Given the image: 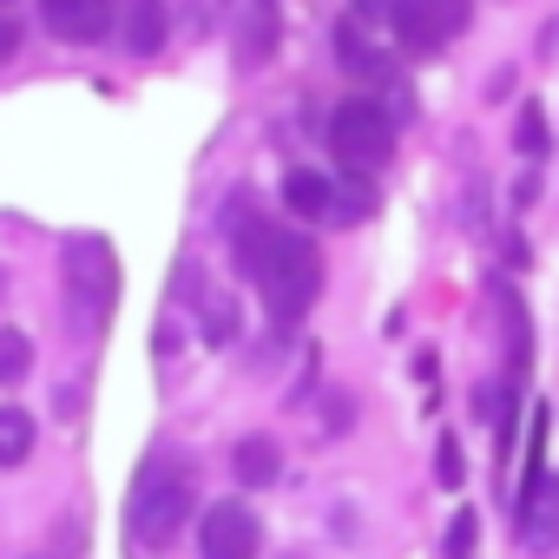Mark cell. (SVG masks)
<instances>
[{
  "label": "cell",
  "instance_id": "obj_1",
  "mask_svg": "<svg viewBox=\"0 0 559 559\" xmlns=\"http://www.w3.org/2000/svg\"><path fill=\"white\" fill-rule=\"evenodd\" d=\"M237 270L257 284V297H263V310H270L276 323H297V317L317 304V290H323V257H317V243H310L304 230H284V224H270V230L237 257Z\"/></svg>",
  "mask_w": 559,
  "mask_h": 559
},
{
  "label": "cell",
  "instance_id": "obj_2",
  "mask_svg": "<svg viewBox=\"0 0 559 559\" xmlns=\"http://www.w3.org/2000/svg\"><path fill=\"white\" fill-rule=\"evenodd\" d=\"M191 500H198V480L178 454H152L132 480V507H126V526H132V546L145 552H165L185 526H191Z\"/></svg>",
  "mask_w": 559,
  "mask_h": 559
},
{
  "label": "cell",
  "instance_id": "obj_3",
  "mask_svg": "<svg viewBox=\"0 0 559 559\" xmlns=\"http://www.w3.org/2000/svg\"><path fill=\"white\" fill-rule=\"evenodd\" d=\"M330 152H336V165H349V171H382L389 152H395V119H389L376 99H343V106L330 112Z\"/></svg>",
  "mask_w": 559,
  "mask_h": 559
},
{
  "label": "cell",
  "instance_id": "obj_4",
  "mask_svg": "<svg viewBox=\"0 0 559 559\" xmlns=\"http://www.w3.org/2000/svg\"><path fill=\"white\" fill-rule=\"evenodd\" d=\"M67 297H73V317L80 323H106L112 317L119 270H112V250L99 237H73L67 243Z\"/></svg>",
  "mask_w": 559,
  "mask_h": 559
},
{
  "label": "cell",
  "instance_id": "obj_5",
  "mask_svg": "<svg viewBox=\"0 0 559 559\" xmlns=\"http://www.w3.org/2000/svg\"><path fill=\"white\" fill-rule=\"evenodd\" d=\"M257 546H263V526L243 500H217L198 520V559H257Z\"/></svg>",
  "mask_w": 559,
  "mask_h": 559
},
{
  "label": "cell",
  "instance_id": "obj_6",
  "mask_svg": "<svg viewBox=\"0 0 559 559\" xmlns=\"http://www.w3.org/2000/svg\"><path fill=\"white\" fill-rule=\"evenodd\" d=\"M276 40H284V14H276V0H243V8H237V27H230V53H237V67H243V73L270 67Z\"/></svg>",
  "mask_w": 559,
  "mask_h": 559
},
{
  "label": "cell",
  "instance_id": "obj_7",
  "mask_svg": "<svg viewBox=\"0 0 559 559\" xmlns=\"http://www.w3.org/2000/svg\"><path fill=\"white\" fill-rule=\"evenodd\" d=\"M40 27L67 47H93L112 34V0H40Z\"/></svg>",
  "mask_w": 559,
  "mask_h": 559
},
{
  "label": "cell",
  "instance_id": "obj_8",
  "mask_svg": "<svg viewBox=\"0 0 559 559\" xmlns=\"http://www.w3.org/2000/svg\"><path fill=\"white\" fill-rule=\"evenodd\" d=\"M520 539L533 552H552L559 546V474H546L539 487L520 493Z\"/></svg>",
  "mask_w": 559,
  "mask_h": 559
},
{
  "label": "cell",
  "instance_id": "obj_9",
  "mask_svg": "<svg viewBox=\"0 0 559 559\" xmlns=\"http://www.w3.org/2000/svg\"><path fill=\"white\" fill-rule=\"evenodd\" d=\"M230 474H237L243 487H270L276 474H284V448H276L270 435H243L237 454H230Z\"/></svg>",
  "mask_w": 559,
  "mask_h": 559
},
{
  "label": "cell",
  "instance_id": "obj_10",
  "mask_svg": "<svg viewBox=\"0 0 559 559\" xmlns=\"http://www.w3.org/2000/svg\"><path fill=\"white\" fill-rule=\"evenodd\" d=\"M284 204H290L304 224H323V217L336 211V185H330L323 171H290V178H284Z\"/></svg>",
  "mask_w": 559,
  "mask_h": 559
},
{
  "label": "cell",
  "instance_id": "obj_11",
  "mask_svg": "<svg viewBox=\"0 0 559 559\" xmlns=\"http://www.w3.org/2000/svg\"><path fill=\"white\" fill-rule=\"evenodd\" d=\"M389 21L402 27V40H408L415 53L441 47V27H435V14H428V0H389Z\"/></svg>",
  "mask_w": 559,
  "mask_h": 559
},
{
  "label": "cell",
  "instance_id": "obj_12",
  "mask_svg": "<svg viewBox=\"0 0 559 559\" xmlns=\"http://www.w3.org/2000/svg\"><path fill=\"white\" fill-rule=\"evenodd\" d=\"M336 60H343L356 80H382V53L369 47V34H362L356 21H343V27H336Z\"/></svg>",
  "mask_w": 559,
  "mask_h": 559
},
{
  "label": "cell",
  "instance_id": "obj_13",
  "mask_svg": "<svg viewBox=\"0 0 559 559\" xmlns=\"http://www.w3.org/2000/svg\"><path fill=\"white\" fill-rule=\"evenodd\" d=\"M126 47H132V53H158V47H165V0H139V8H132Z\"/></svg>",
  "mask_w": 559,
  "mask_h": 559
},
{
  "label": "cell",
  "instance_id": "obj_14",
  "mask_svg": "<svg viewBox=\"0 0 559 559\" xmlns=\"http://www.w3.org/2000/svg\"><path fill=\"white\" fill-rule=\"evenodd\" d=\"M34 454V415L27 408H0V467H21Z\"/></svg>",
  "mask_w": 559,
  "mask_h": 559
},
{
  "label": "cell",
  "instance_id": "obj_15",
  "mask_svg": "<svg viewBox=\"0 0 559 559\" xmlns=\"http://www.w3.org/2000/svg\"><path fill=\"white\" fill-rule=\"evenodd\" d=\"M34 376V336L27 330H0V382H27Z\"/></svg>",
  "mask_w": 559,
  "mask_h": 559
},
{
  "label": "cell",
  "instance_id": "obj_16",
  "mask_svg": "<svg viewBox=\"0 0 559 559\" xmlns=\"http://www.w3.org/2000/svg\"><path fill=\"white\" fill-rule=\"evenodd\" d=\"M493 304H500V317H507V369L520 376V369H526V310H520V297H513L507 284L493 290Z\"/></svg>",
  "mask_w": 559,
  "mask_h": 559
},
{
  "label": "cell",
  "instance_id": "obj_17",
  "mask_svg": "<svg viewBox=\"0 0 559 559\" xmlns=\"http://www.w3.org/2000/svg\"><path fill=\"white\" fill-rule=\"evenodd\" d=\"M428 14H435L441 40H454V34H467V21H474V0H428Z\"/></svg>",
  "mask_w": 559,
  "mask_h": 559
},
{
  "label": "cell",
  "instance_id": "obj_18",
  "mask_svg": "<svg viewBox=\"0 0 559 559\" xmlns=\"http://www.w3.org/2000/svg\"><path fill=\"white\" fill-rule=\"evenodd\" d=\"M204 336H211V343H230V336H237V310H230L224 297H204Z\"/></svg>",
  "mask_w": 559,
  "mask_h": 559
},
{
  "label": "cell",
  "instance_id": "obj_19",
  "mask_svg": "<svg viewBox=\"0 0 559 559\" xmlns=\"http://www.w3.org/2000/svg\"><path fill=\"white\" fill-rule=\"evenodd\" d=\"M513 145H520V152H546V126H539V112H520Z\"/></svg>",
  "mask_w": 559,
  "mask_h": 559
},
{
  "label": "cell",
  "instance_id": "obj_20",
  "mask_svg": "<svg viewBox=\"0 0 559 559\" xmlns=\"http://www.w3.org/2000/svg\"><path fill=\"white\" fill-rule=\"evenodd\" d=\"M474 552V513H454V526H448V559H467Z\"/></svg>",
  "mask_w": 559,
  "mask_h": 559
},
{
  "label": "cell",
  "instance_id": "obj_21",
  "mask_svg": "<svg viewBox=\"0 0 559 559\" xmlns=\"http://www.w3.org/2000/svg\"><path fill=\"white\" fill-rule=\"evenodd\" d=\"M435 461H441V487H461V448H454V441H441V454H435Z\"/></svg>",
  "mask_w": 559,
  "mask_h": 559
},
{
  "label": "cell",
  "instance_id": "obj_22",
  "mask_svg": "<svg viewBox=\"0 0 559 559\" xmlns=\"http://www.w3.org/2000/svg\"><path fill=\"white\" fill-rule=\"evenodd\" d=\"M0 297H8V270H0Z\"/></svg>",
  "mask_w": 559,
  "mask_h": 559
}]
</instances>
